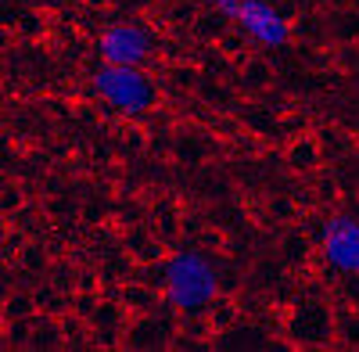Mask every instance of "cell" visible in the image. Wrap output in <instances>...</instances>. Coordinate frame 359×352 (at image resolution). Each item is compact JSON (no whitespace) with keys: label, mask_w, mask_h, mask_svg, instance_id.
<instances>
[{"label":"cell","mask_w":359,"mask_h":352,"mask_svg":"<svg viewBox=\"0 0 359 352\" xmlns=\"http://www.w3.org/2000/svg\"><path fill=\"white\" fill-rule=\"evenodd\" d=\"M165 291H169L172 306L201 309L208 299L216 295V273L198 252H184V255H176L165 266Z\"/></svg>","instance_id":"1"},{"label":"cell","mask_w":359,"mask_h":352,"mask_svg":"<svg viewBox=\"0 0 359 352\" xmlns=\"http://www.w3.org/2000/svg\"><path fill=\"white\" fill-rule=\"evenodd\" d=\"M94 90L118 111H144L151 104V86L137 65H108L94 76Z\"/></svg>","instance_id":"2"},{"label":"cell","mask_w":359,"mask_h":352,"mask_svg":"<svg viewBox=\"0 0 359 352\" xmlns=\"http://www.w3.org/2000/svg\"><path fill=\"white\" fill-rule=\"evenodd\" d=\"M97 47L108 65H140L147 50H151V40H147L140 25H108Z\"/></svg>","instance_id":"3"},{"label":"cell","mask_w":359,"mask_h":352,"mask_svg":"<svg viewBox=\"0 0 359 352\" xmlns=\"http://www.w3.org/2000/svg\"><path fill=\"white\" fill-rule=\"evenodd\" d=\"M323 255L331 266L345 273H359V219L338 216L323 226Z\"/></svg>","instance_id":"4"},{"label":"cell","mask_w":359,"mask_h":352,"mask_svg":"<svg viewBox=\"0 0 359 352\" xmlns=\"http://www.w3.org/2000/svg\"><path fill=\"white\" fill-rule=\"evenodd\" d=\"M237 22H241L248 33L262 43H284L287 40V25L284 18L273 11V8H266L262 0H241V11H237Z\"/></svg>","instance_id":"5"},{"label":"cell","mask_w":359,"mask_h":352,"mask_svg":"<svg viewBox=\"0 0 359 352\" xmlns=\"http://www.w3.org/2000/svg\"><path fill=\"white\" fill-rule=\"evenodd\" d=\"M216 4H219L230 18H237V11H241V0H216Z\"/></svg>","instance_id":"6"}]
</instances>
